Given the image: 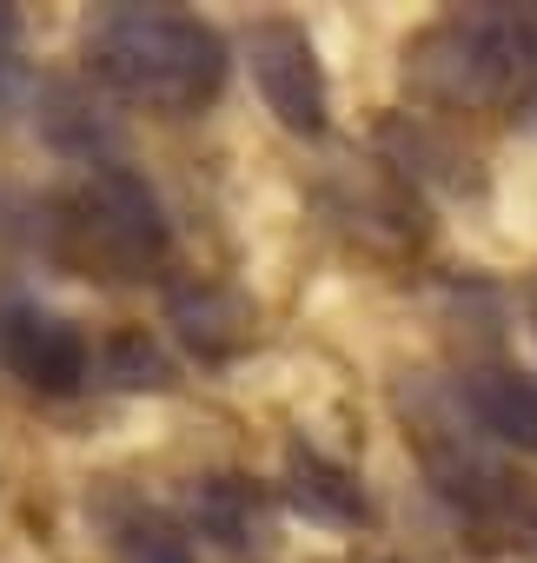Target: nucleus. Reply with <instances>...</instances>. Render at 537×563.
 <instances>
[{
	"label": "nucleus",
	"mask_w": 537,
	"mask_h": 563,
	"mask_svg": "<svg viewBox=\"0 0 537 563\" xmlns=\"http://www.w3.org/2000/svg\"><path fill=\"white\" fill-rule=\"evenodd\" d=\"M87 510L100 517L107 543H113L127 563H193L186 537L173 530V517H166L160 504H146V497H133V490H100Z\"/></svg>",
	"instance_id": "0eeeda50"
},
{
	"label": "nucleus",
	"mask_w": 537,
	"mask_h": 563,
	"mask_svg": "<svg viewBox=\"0 0 537 563\" xmlns=\"http://www.w3.org/2000/svg\"><path fill=\"white\" fill-rule=\"evenodd\" d=\"M405 80L445 107H504L537 87V8H478L405 47Z\"/></svg>",
	"instance_id": "f03ea898"
},
{
	"label": "nucleus",
	"mask_w": 537,
	"mask_h": 563,
	"mask_svg": "<svg viewBox=\"0 0 537 563\" xmlns=\"http://www.w3.org/2000/svg\"><path fill=\"white\" fill-rule=\"evenodd\" d=\"M517 543L537 556V510H524V517H517Z\"/></svg>",
	"instance_id": "4468645a"
},
{
	"label": "nucleus",
	"mask_w": 537,
	"mask_h": 563,
	"mask_svg": "<svg viewBox=\"0 0 537 563\" xmlns=\"http://www.w3.org/2000/svg\"><path fill=\"white\" fill-rule=\"evenodd\" d=\"M166 312H173L179 339H186L199 358H232V352L252 339V306H245L232 286H179Z\"/></svg>",
	"instance_id": "1a4fd4ad"
},
{
	"label": "nucleus",
	"mask_w": 537,
	"mask_h": 563,
	"mask_svg": "<svg viewBox=\"0 0 537 563\" xmlns=\"http://www.w3.org/2000/svg\"><path fill=\"white\" fill-rule=\"evenodd\" d=\"M193 517H199V530H206L219 550H232V556H259L265 537H273V510H265V497H259L245 477H206L199 497H193Z\"/></svg>",
	"instance_id": "9d476101"
},
{
	"label": "nucleus",
	"mask_w": 537,
	"mask_h": 563,
	"mask_svg": "<svg viewBox=\"0 0 537 563\" xmlns=\"http://www.w3.org/2000/svg\"><path fill=\"white\" fill-rule=\"evenodd\" d=\"M245 67H252L265 113L286 133H299V140L326 133V67H319V47L299 21H259L245 34Z\"/></svg>",
	"instance_id": "20e7f679"
},
{
	"label": "nucleus",
	"mask_w": 537,
	"mask_h": 563,
	"mask_svg": "<svg viewBox=\"0 0 537 563\" xmlns=\"http://www.w3.org/2000/svg\"><path fill=\"white\" fill-rule=\"evenodd\" d=\"M14 47H21V14H14V8H0V60H8Z\"/></svg>",
	"instance_id": "ddd939ff"
},
{
	"label": "nucleus",
	"mask_w": 537,
	"mask_h": 563,
	"mask_svg": "<svg viewBox=\"0 0 537 563\" xmlns=\"http://www.w3.org/2000/svg\"><path fill=\"white\" fill-rule=\"evenodd\" d=\"M94 74L160 113H199L226 87V41L179 8H107L87 34Z\"/></svg>",
	"instance_id": "f257e3e1"
},
{
	"label": "nucleus",
	"mask_w": 537,
	"mask_h": 563,
	"mask_svg": "<svg viewBox=\"0 0 537 563\" xmlns=\"http://www.w3.org/2000/svg\"><path fill=\"white\" fill-rule=\"evenodd\" d=\"M0 365H8L28 391H41V398H67L94 372V352H87V339H80L74 319H54V312L28 306L8 325V339H0Z\"/></svg>",
	"instance_id": "39448f33"
},
{
	"label": "nucleus",
	"mask_w": 537,
	"mask_h": 563,
	"mask_svg": "<svg viewBox=\"0 0 537 563\" xmlns=\"http://www.w3.org/2000/svg\"><path fill=\"white\" fill-rule=\"evenodd\" d=\"M100 372L120 391H166L173 385V372H166V358H160V345L146 332H113L107 352H100Z\"/></svg>",
	"instance_id": "9b49d317"
},
{
	"label": "nucleus",
	"mask_w": 537,
	"mask_h": 563,
	"mask_svg": "<svg viewBox=\"0 0 537 563\" xmlns=\"http://www.w3.org/2000/svg\"><path fill=\"white\" fill-rule=\"evenodd\" d=\"M47 107H54V113H41V133H47L61 153H94V146H107V140H113V133L94 120V107L80 100V87L54 80V87H47Z\"/></svg>",
	"instance_id": "f8f14e48"
},
{
	"label": "nucleus",
	"mask_w": 537,
	"mask_h": 563,
	"mask_svg": "<svg viewBox=\"0 0 537 563\" xmlns=\"http://www.w3.org/2000/svg\"><path fill=\"white\" fill-rule=\"evenodd\" d=\"M286 497H293V510H306L313 523H332V530L365 523V490H359V477H352L346 464H332L326 451H313V444H293V451H286Z\"/></svg>",
	"instance_id": "6e6552de"
},
{
	"label": "nucleus",
	"mask_w": 537,
	"mask_h": 563,
	"mask_svg": "<svg viewBox=\"0 0 537 563\" xmlns=\"http://www.w3.org/2000/svg\"><path fill=\"white\" fill-rule=\"evenodd\" d=\"M61 252L74 265H94L100 278H127L146 272L166 252V219L146 179L100 166L67 206H61Z\"/></svg>",
	"instance_id": "7ed1b4c3"
},
{
	"label": "nucleus",
	"mask_w": 537,
	"mask_h": 563,
	"mask_svg": "<svg viewBox=\"0 0 537 563\" xmlns=\"http://www.w3.org/2000/svg\"><path fill=\"white\" fill-rule=\"evenodd\" d=\"M458 398H464L478 431H491L497 444H517V451L537 457V378H524L511 365H478V372H464Z\"/></svg>",
	"instance_id": "423d86ee"
}]
</instances>
